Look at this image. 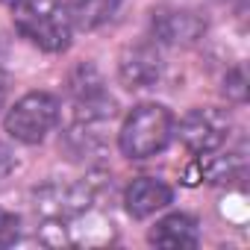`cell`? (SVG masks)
Wrapping results in <instances>:
<instances>
[{"label": "cell", "instance_id": "5b68a950", "mask_svg": "<svg viewBox=\"0 0 250 250\" xmlns=\"http://www.w3.org/2000/svg\"><path fill=\"white\" fill-rule=\"evenodd\" d=\"M118 74H121V83L130 91L150 88L162 77V56L153 44H133L121 53Z\"/></svg>", "mask_w": 250, "mask_h": 250}, {"label": "cell", "instance_id": "7c38bea8", "mask_svg": "<svg viewBox=\"0 0 250 250\" xmlns=\"http://www.w3.org/2000/svg\"><path fill=\"white\" fill-rule=\"evenodd\" d=\"M224 94L229 97V100H244L247 97V85H244V71L241 68H232L227 77H224Z\"/></svg>", "mask_w": 250, "mask_h": 250}, {"label": "cell", "instance_id": "52a82bcc", "mask_svg": "<svg viewBox=\"0 0 250 250\" xmlns=\"http://www.w3.org/2000/svg\"><path fill=\"white\" fill-rule=\"evenodd\" d=\"M171 200H174L171 186L156 180V177H139V180H133L127 186V191H124V206H127V212L133 218H139V221L156 215Z\"/></svg>", "mask_w": 250, "mask_h": 250}, {"label": "cell", "instance_id": "9a60e30c", "mask_svg": "<svg viewBox=\"0 0 250 250\" xmlns=\"http://www.w3.org/2000/svg\"><path fill=\"white\" fill-rule=\"evenodd\" d=\"M0 3H9V6H15V3H18V0H0Z\"/></svg>", "mask_w": 250, "mask_h": 250}, {"label": "cell", "instance_id": "8fae6325", "mask_svg": "<svg viewBox=\"0 0 250 250\" xmlns=\"http://www.w3.org/2000/svg\"><path fill=\"white\" fill-rule=\"evenodd\" d=\"M18 235H21V221H18L12 212L0 209V247L15 244V241H18Z\"/></svg>", "mask_w": 250, "mask_h": 250}, {"label": "cell", "instance_id": "3957f363", "mask_svg": "<svg viewBox=\"0 0 250 250\" xmlns=\"http://www.w3.org/2000/svg\"><path fill=\"white\" fill-rule=\"evenodd\" d=\"M3 124H6V133L15 142L39 145L59 124V100L47 91H30L6 112Z\"/></svg>", "mask_w": 250, "mask_h": 250}, {"label": "cell", "instance_id": "30bf717a", "mask_svg": "<svg viewBox=\"0 0 250 250\" xmlns=\"http://www.w3.org/2000/svg\"><path fill=\"white\" fill-rule=\"evenodd\" d=\"M209 156V153H206ZM203 177L209 183H232L244 177V159L241 153H229V156H209L203 165Z\"/></svg>", "mask_w": 250, "mask_h": 250}, {"label": "cell", "instance_id": "ba28073f", "mask_svg": "<svg viewBox=\"0 0 250 250\" xmlns=\"http://www.w3.org/2000/svg\"><path fill=\"white\" fill-rule=\"evenodd\" d=\"M147 241L156 247H197L200 244V227L191 215L174 212L156 221V227L147 232Z\"/></svg>", "mask_w": 250, "mask_h": 250}, {"label": "cell", "instance_id": "5bb4252c", "mask_svg": "<svg viewBox=\"0 0 250 250\" xmlns=\"http://www.w3.org/2000/svg\"><path fill=\"white\" fill-rule=\"evenodd\" d=\"M6 94H9V80H6L3 71H0V109L6 106Z\"/></svg>", "mask_w": 250, "mask_h": 250}, {"label": "cell", "instance_id": "6da1fadb", "mask_svg": "<svg viewBox=\"0 0 250 250\" xmlns=\"http://www.w3.org/2000/svg\"><path fill=\"white\" fill-rule=\"evenodd\" d=\"M15 30L44 53H62L71 44V18L62 0H18Z\"/></svg>", "mask_w": 250, "mask_h": 250}, {"label": "cell", "instance_id": "277c9868", "mask_svg": "<svg viewBox=\"0 0 250 250\" xmlns=\"http://www.w3.org/2000/svg\"><path fill=\"white\" fill-rule=\"evenodd\" d=\"M229 127H232V121L224 109L203 106V109L186 112V118L180 121V139L191 153L206 156V153H215L218 147H224Z\"/></svg>", "mask_w": 250, "mask_h": 250}, {"label": "cell", "instance_id": "4fadbf2b", "mask_svg": "<svg viewBox=\"0 0 250 250\" xmlns=\"http://www.w3.org/2000/svg\"><path fill=\"white\" fill-rule=\"evenodd\" d=\"M12 171H15V153L0 142V180H6Z\"/></svg>", "mask_w": 250, "mask_h": 250}, {"label": "cell", "instance_id": "9c48e42d", "mask_svg": "<svg viewBox=\"0 0 250 250\" xmlns=\"http://www.w3.org/2000/svg\"><path fill=\"white\" fill-rule=\"evenodd\" d=\"M118 6H121V0H71L65 9H68L71 27L91 33V30L103 27L106 21H112Z\"/></svg>", "mask_w": 250, "mask_h": 250}, {"label": "cell", "instance_id": "7a4b0ae2", "mask_svg": "<svg viewBox=\"0 0 250 250\" xmlns=\"http://www.w3.org/2000/svg\"><path fill=\"white\" fill-rule=\"evenodd\" d=\"M174 115L159 103L136 106L118 133V147L127 159H150L171 145Z\"/></svg>", "mask_w": 250, "mask_h": 250}, {"label": "cell", "instance_id": "8992f818", "mask_svg": "<svg viewBox=\"0 0 250 250\" xmlns=\"http://www.w3.org/2000/svg\"><path fill=\"white\" fill-rule=\"evenodd\" d=\"M206 21L191 9H159L153 15V33L168 44H191L203 36Z\"/></svg>", "mask_w": 250, "mask_h": 250}]
</instances>
